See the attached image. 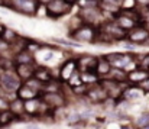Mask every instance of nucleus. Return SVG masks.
<instances>
[{"instance_id": "c756f323", "label": "nucleus", "mask_w": 149, "mask_h": 129, "mask_svg": "<svg viewBox=\"0 0 149 129\" xmlns=\"http://www.w3.org/2000/svg\"><path fill=\"white\" fill-rule=\"evenodd\" d=\"M138 68L145 70V71H149V52L148 54H143L142 58L138 61Z\"/></svg>"}, {"instance_id": "aec40b11", "label": "nucleus", "mask_w": 149, "mask_h": 129, "mask_svg": "<svg viewBox=\"0 0 149 129\" xmlns=\"http://www.w3.org/2000/svg\"><path fill=\"white\" fill-rule=\"evenodd\" d=\"M110 64H109V61L104 58V55L103 57H100L97 58V64H96V70H94V73H96V76L100 79H106L107 76H109V71H110Z\"/></svg>"}, {"instance_id": "ea45409f", "label": "nucleus", "mask_w": 149, "mask_h": 129, "mask_svg": "<svg viewBox=\"0 0 149 129\" xmlns=\"http://www.w3.org/2000/svg\"><path fill=\"white\" fill-rule=\"evenodd\" d=\"M3 73H4V68H3V67H1V64H0V77H1V74H3Z\"/></svg>"}, {"instance_id": "79ce46f5", "label": "nucleus", "mask_w": 149, "mask_h": 129, "mask_svg": "<svg viewBox=\"0 0 149 129\" xmlns=\"http://www.w3.org/2000/svg\"><path fill=\"white\" fill-rule=\"evenodd\" d=\"M0 6H4V0H0Z\"/></svg>"}, {"instance_id": "a19ab883", "label": "nucleus", "mask_w": 149, "mask_h": 129, "mask_svg": "<svg viewBox=\"0 0 149 129\" xmlns=\"http://www.w3.org/2000/svg\"><path fill=\"white\" fill-rule=\"evenodd\" d=\"M122 129H132V126H129V125H125V126H122Z\"/></svg>"}, {"instance_id": "9d476101", "label": "nucleus", "mask_w": 149, "mask_h": 129, "mask_svg": "<svg viewBox=\"0 0 149 129\" xmlns=\"http://www.w3.org/2000/svg\"><path fill=\"white\" fill-rule=\"evenodd\" d=\"M149 36V32L142 26V25H138L136 28H133L132 31H129L126 34V39L130 43L139 46V45H143V42L146 41V38Z\"/></svg>"}, {"instance_id": "2eb2a0df", "label": "nucleus", "mask_w": 149, "mask_h": 129, "mask_svg": "<svg viewBox=\"0 0 149 129\" xmlns=\"http://www.w3.org/2000/svg\"><path fill=\"white\" fill-rule=\"evenodd\" d=\"M143 96V90L139 86H132V84H127V86L123 88L122 91V99L126 100V102H130V100H136L139 97Z\"/></svg>"}, {"instance_id": "b1692460", "label": "nucleus", "mask_w": 149, "mask_h": 129, "mask_svg": "<svg viewBox=\"0 0 149 129\" xmlns=\"http://www.w3.org/2000/svg\"><path fill=\"white\" fill-rule=\"evenodd\" d=\"M16 38H17V34H16V31H13V29H10V28H6L0 39H1L3 42H6L7 45H9V43L13 42Z\"/></svg>"}, {"instance_id": "72a5a7b5", "label": "nucleus", "mask_w": 149, "mask_h": 129, "mask_svg": "<svg viewBox=\"0 0 149 129\" xmlns=\"http://www.w3.org/2000/svg\"><path fill=\"white\" fill-rule=\"evenodd\" d=\"M139 87L143 90V93H149V77L145 80V81H142V83L139 84Z\"/></svg>"}, {"instance_id": "e433bc0d", "label": "nucleus", "mask_w": 149, "mask_h": 129, "mask_svg": "<svg viewBox=\"0 0 149 129\" xmlns=\"http://www.w3.org/2000/svg\"><path fill=\"white\" fill-rule=\"evenodd\" d=\"M4 29H6V26L0 23V38H1V35H3V32H4Z\"/></svg>"}, {"instance_id": "1a4fd4ad", "label": "nucleus", "mask_w": 149, "mask_h": 129, "mask_svg": "<svg viewBox=\"0 0 149 129\" xmlns=\"http://www.w3.org/2000/svg\"><path fill=\"white\" fill-rule=\"evenodd\" d=\"M41 100L49 107V109H61L67 104V99L64 97V94L59 93H41L39 94Z\"/></svg>"}, {"instance_id": "9b49d317", "label": "nucleus", "mask_w": 149, "mask_h": 129, "mask_svg": "<svg viewBox=\"0 0 149 129\" xmlns=\"http://www.w3.org/2000/svg\"><path fill=\"white\" fill-rule=\"evenodd\" d=\"M86 97H87L90 102H93V103H103V102H106V100L109 99L107 94H106V91L103 90V87L100 86L99 83L88 86L87 93H86Z\"/></svg>"}, {"instance_id": "f257e3e1", "label": "nucleus", "mask_w": 149, "mask_h": 129, "mask_svg": "<svg viewBox=\"0 0 149 129\" xmlns=\"http://www.w3.org/2000/svg\"><path fill=\"white\" fill-rule=\"evenodd\" d=\"M4 6L25 16H36L39 10L36 0H7L4 1Z\"/></svg>"}, {"instance_id": "f3484780", "label": "nucleus", "mask_w": 149, "mask_h": 129, "mask_svg": "<svg viewBox=\"0 0 149 129\" xmlns=\"http://www.w3.org/2000/svg\"><path fill=\"white\" fill-rule=\"evenodd\" d=\"M113 20H114V22H116V25H117L120 29H123L126 34H127L129 31H132L133 28H136V26H138V23H136L135 20H132V19H129V18H126V16L120 15V13H117V15L113 18Z\"/></svg>"}, {"instance_id": "dca6fc26", "label": "nucleus", "mask_w": 149, "mask_h": 129, "mask_svg": "<svg viewBox=\"0 0 149 129\" xmlns=\"http://www.w3.org/2000/svg\"><path fill=\"white\" fill-rule=\"evenodd\" d=\"M33 79L38 80L39 83L45 84V83H48V81H51L54 79V74H52V71L49 68H47L44 65H36L35 71H33Z\"/></svg>"}, {"instance_id": "412c9836", "label": "nucleus", "mask_w": 149, "mask_h": 129, "mask_svg": "<svg viewBox=\"0 0 149 129\" xmlns=\"http://www.w3.org/2000/svg\"><path fill=\"white\" fill-rule=\"evenodd\" d=\"M38 96H39L38 93L32 91L29 87L25 86L23 83H22V86L19 87V90L16 91V97H19V99H20V100H23V102L31 100V99H35V97H38Z\"/></svg>"}, {"instance_id": "c03bdc74", "label": "nucleus", "mask_w": 149, "mask_h": 129, "mask_svg": "<svg viewBox=\"0 0 149 129\" xmlns=\"http://www.w3.org/2000/svg\"><path fill=\"white\" fill-rule=\"evenodd\" d=\"M4 1H7V0H4Z\"/></svg>"}, {"instance_id": "c85d7f7f", "label": "nucleus", "mask_w": 149, "mask_h": 129, "mask_svg": "<svg viewBox=\"0 0 149 129\" xmlns=\"http://www.w3.org/2000/svg\"><path fill=\"white\" fill-rule=\"evenodd\" d=\"M81 25H83V20L80 19V16H78V15H74V16H71V19H70V22H68L70 32L75 31V29H77V28H80Z\"/></svg>"}, {"instance_id": "7ed1b4c3", "label": "nucleus", "mask_w": 149, "mask_h": 129, "mask_svg": "<svg viewBox=\"0 0 149 129\" xmlns=\"http://www.w3.org/2000/svg\"><path fill=\"white\" fill-rule=\"evenodd\" d=\"M77 15L80 16V19L86 25H91V26L99 28L100 25L103 23V12L99 9V6L87 7V9H78Z\"/></svg>"}, {"instance_id": "bb28decb", "label": "nucleus", "mask_w": 149, "mask_h": 129, "mask_svg": "<svg viewBox=\"0 0 149 129\" xmlns=\"http://www.w3.org/2000/svg\"><path fill=\"white\" fill-rule=\"evenodd\" d=\"M15 119H16V118H15L9 110H6V112H0V126L9 125V123H12Z\"/></svg>"}, {"instance_id": "ddd939ff", "label": "nucleus", "mask_w": 149, "mask_h": 129, "mask_svg": "<svg viewBox=\"0 0 149 129\" xmlns=\"http://www.w3.org/2000/svg\"><path fill=\"white\" fill-rule=\"evenodd\" d=\"M149 77V71L145 70H141V68H135L133 71L127 73V77H126V81L127 84H132V86H139L142 81H145Z\"/></svg>"}, {"instance_id": "6ab92c4d", "label": "nucleus", "mask_w": 149, "mask_h": 129, "mask_svg": "<svg viewBox=\"0 0 149 129\" xmlns=\"http://www.w3.org/2000/svg\"><path fill=\"white\" fill-rule=\"evenodd\" d=\"M9 112L15 118H20L25 115V102L20 100L19 97H15L9 102Z\"/></svg>"}, {"instance_id": "c9c22d12", "label": "nucleus", "mask_w": 149, "mask_h": 129, "mask_svg": "<svg viewBox=\"0 0 149 129\" xmlns=\"http://www.w3.org/2000/svg\"><path fill=\"white\" fill-rule=\"evenodd\" d=\"M125 48H126V49H135V48H136V45H133V43H125Z\"/></svg>"}, {"instance_id": "473e14b6", "label": "nucleus", "mask_w": 149, "mask_h": 129, "mask_svg": "<svg viewBox=\"0 0 149 129\" xmlns=\"http://www.w3.org/2000/svg\"><path fill=\"white\" fill-rule=\"evenodd\" d=\"M6 110H9V100L0 96V112H6Z\"/></svg>"}, {"instance_id": "39448f33", "label": "nucleus", "mask_w": 149, "mask_h": 129, "mask_svg": "<svg viewBox=\"0 0 149 129\" xmlns=\"http://www.w3.org/2000/svg\"><path fill=\"white\" fill-rule=\"evenodd\" d=\"M72 6L68 4L67 1L64 0H54L51 1L49 4L45 6V15L49 18V19H59L65 15H68L71 12Z\"/></svg>"}, {"instance_id": "f03ea898", "label": "nucleus", "mask_w": 149, "mask_h": 129, "mask_svg": "<svg viewBox=\"0 0 149 129\" xmlns=\"http://www.w3.org/2000/svg\"><path fill=\"white\" fill-rule=\"evenodd\" d=\"M97 34H99V28L83 23L80 28H77L75 31L70 32V38L74 39L75 43H78V42H81V43H94Z\"/></svg>"}, {"instance_id": "4c0bfd02", "label": "nucleus", "mask_w": 149, "mask_h": 129, "mask_svg": "<svg viewBox=\"0 0 149 129\" xmlns=\"http://www.w3.org/2000/svg\"><path fill=\"white\" fill-rule=\"evenodd\" d=\"M64 1H67L68 4H71V6H74V4H75V3H77L78 0H64Z\"/></svg>"}, {"instance_id": "4468645a", "label": "nucleus", "mask_w": 149, "mask_h": 129, "mask_svg": "<svg viewBox=\"0 0 149 129\" xmlns=\"http://www.w3.org/2000/svg\"><path fill=\"white\" fill-rule=\"evenodd\" d=\"M35 67H36V64H31V65L19 64V65H15L13 71H15V73H16V76L20 79V81H22V83H25L26 80H29V79H32V77H33Z\"/></svg>"}, {"instance_id": "f704fd0d", "label": "nucleus", "mask_w": 149, "mask_h": 129, "mask_svg": "<svg viewBox=\"0 0 149 129\" xmlns=\"http://www.w3.org/2000/svg\"><path fill=\"white\" fill-rule=\"evenodd\" d=\"M51 1H54V0H36V3L39 6H47V4H49Z\"/></svg>"}, {"instance_id": "423d86ee", "label": "nucleus", "mask_w": 149, "mask_h": 129, "mask_svg": "<svg viewBox=\"0 0 149 129\" xmlns=\"http://www.w3.org/2000/svg\"><path fill=\"white\" fill-rule=\"evenodd\" d=\"M99 31L103 32L104 35H107L113 42L116 41H122V39H126V32L123 29H120L116 22L111 19V20H104L101 25L99 26Z\"/></svg>"}, {"instance_id": "7c9ffc66", "label": "nucleus", "mask_w": 149, "mask_h": 129, "mask_svg": "<svg viewBox=\"0 0 149 129\" xmlns=\"http://www.w3.org/2000/svg\"><path fill=\"white\" fill-rule=\"evenodd\" d=\"M77 6H78V9H87V7L99 6V3L97 1H91V0H78L77 1Z\"/></svg>"}, {"instance_id": "a878e982", "label": "nucleus", "mask_w": 149, "mask_h": 129, "mask_svg": "<svg viewBox=\"0 0 149 129\" xmlns=\"http://www.w3.org/2000/svg\"><path fill=\"white\" fill-rule=\"evenodd\" d=\"M41 48H44V43L38 42V41H35V39H28V42H26V51H29L31 54H33V52H36V51H39Z\"/></svg>"}, {"instance_id": "20e7f679", "label": "nucleus", "mask_w": 149, "mask_h": 129, "mask_svg": "<svg viewBox=\"0 0 149 129\" xmlns=\"http://www.w3.org/2000/svg\"><path fill=\"white\" fill-rule=\"evenodd\" d=\"M20 86L22 81L16 76V73L13 70H4V73L0 77V90L6 93H16Z\"/></svg>"}, {"instance_id": "0eeeda50", "label": "nucleus", "mask_w": 149, "mask_h": 129, "mask_svg": "<svg viewBox=\"0 0 149 129\" xmlns=\"http://www.w3.org/2000/svg\"><path fill=\"white\" fill-rule=\"evenodd\" d=\"M104 58L109 61L111 68H120V70H126L127 65L135 61L133 55L127 52H113V54L104 55Z\"/></svg>"}, {"instance_id": "a211bd4d", "label": "nucleus", "mask_w": 149, "mask_h": 129, "mask_svg": "<svg viewBox=\"0 0 149 129\" xmlns=\"http://www.w3.org/2000/svg\"><path fill=\"white\" fill-rule=\"evenodd\" d=\"M15 65H19V64H23V65H31V64H35V58H33V54H31L29 51L23 49L17 54L13 55V60Z\"/></svg>"}, {"instance_id": "cd10ccee", "label": "nucleus", "mask_w": 149, "mask_h": 129, "mask_svg": "<svg viewBox=\"0 0 149 129\" xmlns=\"http://www.w3.org/2000/svg\"><path fill=\"white\" fill-rule=\"evenodd\" d=\"M148 125H149V113H142L136 119V122H135V126L138 129H143L145 126H148Z\"/></svg>"}, {"instance_id": "4be33fe9", "label": "nucleus", "mask_w": 149, "mask_h": 129, "mask_svg": "<svg viewBox=\"0 0 149 129\" xmlns=\"http://www.w3.org/2000/svg\"><path fill=\"white\" fill-rule=\"evenodd\" d=\"M126 77H127V73L125 70H120V68H110L109 71V76L106 79H110L113 81H117V83H127L126 81Z\"/></svg>"}, {"instance_id": "f8f14e48", "label": "nucleus", "mask_w": 149, "mask_h": 129, "mask_svg": "<svg viewBox=\"0 0 149 129\" xmlns=\"http://www.w3.org/2000/svg\"><path fill=\"white\" fill-rule=\"evenodd\" d=\"M97 64V57L93 55H81L77 58V67L80 73H94Z\"/></svg>"}, {"instance_id": "6e6552de", "label": "nucleus", "mask_w": 149, "mask_h": 129, "mask_svg": "<svg viewBox=\"0 0 149 129\" xmlns=\"http://www.w3.org/2000/svg\"><path fill=\"white\" fill-rule=\"evenodd\" d=\"M78 73V67H77V60H65L61 67H59V74H58V79L61 83H68L72 76Z\"/></svg>"}, {"instance_id": "2f4dec72", "label": "nucleus", "mask_w": 149, "mask_h": 129, "mask_svg": "<svg viewBox=\"0 0 149 129\" xmlns=\"http://www.w3.org/2000/svg\"><path fill=\"white\" fill-rule=\"evenodd\" d=\"M136 10H146L149 9V0H135Z\"/></svg>"}, {"instance_id": "58836bf2", "label": "nucleus", "mask_w": 149, "mask_h": 129, "mask_svg": "<svg viewBox=\"0 0 149 129\" xmlns=\"http://www.w3.org/2000/svg\"><path fill=\"white\" fill-rule=\"evenodd\" d=\"M28 129H39V126H36V125H29Z\"/></svg>"}, {"instance_id": "37998d69", "label": "nucleus", "mask_w": 149, "mask_h": 129, "mask_svg": "<svg viewBox=\"0 0 149 129\" xmlns=\"http://www.w3.org/2000/svg\"><path fill=\"white\" fill-rule=\"evenodd\" d=\"M91 1H97V3H99V1H100V0H91Z\"/></svg>"}, {"instance_id": "5701e85b", "label": "nucleus", "mask_w": 149, "mask_h": 129, "mask_svg": "<svg viewBox=\"0 0 149 129\" xmlns=\"http://www.w3.org/2000/svg\"><path fill=\"white\" fill-rule=\"evenodd\" d=\"M80 81L81 84L91 86V84L99 83V77L96 76V73H80Z\"/></svg>"}, {"instance_id": "393cba45", "label": "nucleus", "mask_w": 149, "mask_h": 129, "mask_svg": "<svg viewBox=\"0 0 149 129\" xmlns=\"http://www.w3.org/2000/svg\"><path fill=\"white\" fill-rule=\"evenodd\" d=\"M23 84H25V86H28L32 91H35V93H38V94H41V93H42V87H44V84H42V83H39L38 80H35L33 77H32V79H29V80H26Z\"/></svg>"}]
</instances>
